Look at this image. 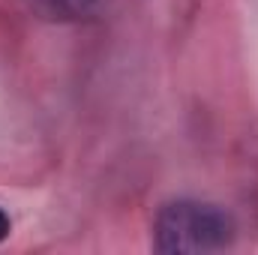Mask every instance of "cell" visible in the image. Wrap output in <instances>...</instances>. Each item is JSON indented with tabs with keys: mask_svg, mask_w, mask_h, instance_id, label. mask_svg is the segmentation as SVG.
<instances>
[{
	"mask_svg": "<svg viewBox=\"0 0 258 255\" xmlns=\"http://www.w3.org/2000/svg\"><path fill=\"white\" fill-rule=\"evenodd\" d=\"M234 222L225 210L204 201H171L156 216L159 252H219L231 246Z\"/></svg>",
	"mask_w": 258,
	"mask_h": 255,
	"instance_id": "obj_1",
	"label": "cell"
},
{
	"mask_svg": "<svg viewBox=\"0 0 258 255\" xmlns=\"http://www.w3.org/2000/svg\"><path fill=\"white\" fill-rule=\"evenodd\" d=\"M6 234H9V216H6V213L0 210V240H3Z\"/></svg>",
	"mask_w": 258,
	"mask_h": 255,
	"instance_id": "obj_3",
	"label": "cell"
},
{
	"mask_svg": "<svg viewBox=\"0 0 258 255\" xmlns=\"http://www.w3.org/2000/svg\"><path fill=\"white\" fill-rule=\"evenodd\" d=\"M27 6L48 21H81L99 12L102 0H27Z\"/></svg>",
	"mask_w": 258,
	"mask_h": 255,
	"instance_id": "obj_2",
	"label": "cell"
}]
</instances>
